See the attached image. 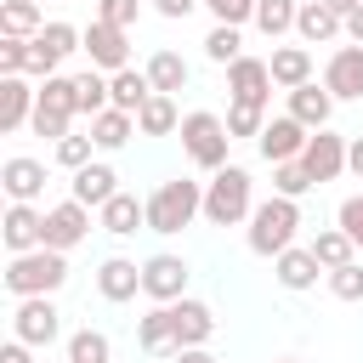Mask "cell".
Listing matches in <instances>:
<instances>
[{"label": "cell", "instance_id": "1", "mask_svg": "<svg viewBox=\"0 0 363 363\" xmlns=\"http://www.w3.org/2000/svg\"><path fill=\"white\" fill-rule=\"evenodd\" d=\"M193 216H204V182H193V176H170L147 193V233L170 238V233L193 227Z\"/></svg>", "mask_w": 363, "mask_h": 363}, {"label": "cell", "instance_id": "2", "mask_svg": "<svg viewBox=\"0 0 363 363\" xmlns=\"http://www.w3.org/2000/svg\"><path fill=\"white\" fill-rule=\"evenodd\" d=\"M250 210H255V182H250V170H244V164L210 170V182H204V221H210V227H238V221H250Z\"/></svg>", "mask_w": 363, "mask_h": 363}, {"label": "cell", "instance_id": "3", "mask_svg": "<svg viewBox=\"0 0 363 363\" xmlns=\"http://www.w3.org/2000/svg\"><path fill=\"white\" fill-rule=\"evenodd\" d=\"M295 227H301V199H284V193H272V199H261L255 210H250V250L255 255H284L289 244H295Z\"/></svg>", "mask_w": 363, "mask_h": 363}, {"label": "cell", "instance_id": "4", "mask_svg": "<svg viewBox=\"0 0 363 363\" xmlns=\"http://www.w3.org/2000/svg\"><path fill=\"white\" fill-rule=\"evenodd\" d=\"M68 284V255L62 250H51V244H40V250H23V255H11V267H6V289L23 301V295H57Z\"/></svg>", "mask_w": 363, "mask_h": 363}, {"label": "cell", "instance_id": "5", "mask_svg": "<svg viewBox=\"0 0 363 363\" xmlns=\"http://www.w3.org/2000/svg\"><path fill=\"white\" fill-rule=\"evenodd\" d=\"M227 147H233V130H227L221 113H210V108L182 113V153H187L199 170H221V164H227Z\"/></svg>", "mask_w": 363, "mask_h": 363}, {"label": "cell", "instance_id": "6", "mask_svg": "<svg viewBox=\"0 0 363 363\" xmlns=\"http://www.w3.org/2000/svg\"><path fill=\"white\" fill-rule=\"evenodd\" d=\"M79 113V91H74V79L68 74H51V79H40V102H34V136H51V142H62L68 136V119Z\"/></svg>", "mask_w": 363, "mask_h": 363}, {"label": "cell", "instance_id": "7", "mask_svg": "<svg viewBox=\"0 0 363 363\" xmlns=\"http://www.w3.org/2000/svg\"><path fill=\"white\" fill-rule=\"evenodd\" d=\"M11 335L28 340V346H51L62 335V312L51 306V295H23L17 312H11Z\"/></svg>", "mask_w": 363, "mask_h": 363}, {"label": "cell", "instance_id": "8", "mask_svg": "<svg viewBox=\"0 0 363 363\" xmlns=\"http://www.w3.org/2000/svg\"><path fill=\"white\" fill-rule=\"evenodd\" d=\"M85 57H91V68H102V74L130 68V28L91 17V28H85Z\"/></svg>", "mask_w": 363, "mask_h": 363}, {"label": "cell", "instance_id": "9", "mask_svg": "<svg viewBox=\"0 0 363 363\" xmlns=\"http://www.w3.org/2000/svg\"><path fill=\"white\" fill-rule=\"evenodd\" d=\"M142 295H147V301H159V306L182 301V295H187V261H182V255H170V250L147 255V261H142Z\"/></svg>", "mask_w": 363, "mask_h": 363}, {"label": "cell", "instance_id": "10", "mask_svg": "<svg viewBox=\"0 0 363 363\" xmlns=\"http://www.w3.org/2000/svg\"><path fill=\"white\" fill-rule=\"evenodd\" d=\"M306 142H312V130H306L295 113L267 119V130L255 136V147H261V159H267V164H289V159H301V153H306Z\"/></svg>", "mask_w": 363, "mask_h": 363}, {"label": "cell", "instance_id": "11", "mask_svg": "<svg viewBox=\"0 0 363 363\" xmlns=\"http://www.w3.org/2000/svg\"><path fill=\"white\" fill-rule=\"evenodd\" d=\"M91 238V204H79V199H62V204H51L45 210V244L51 250H79Z\"/></svg>", "mask_w": 363, "mask_h": 363}, {"label": "cell", "instance_id": "12", "mask_svg": "<svg viewBox=\"0 0 363 363\" xmlns=\"http://www.w3.org/2000/svg\"><path fill=\"white\" fill-rule=\"evenodd\" d=\"M227 91H233V102H261V108H267V96H272V68H267V57H238V62H227Z\"/></svg>", "mask_w": 363, "mask_h": 363}, {"label": "cell", "instance_id": "13", "mask_svg": "<svg viewBox=\"0 0 363 363\" xmlns=\"http://www.w3.org/2000/svg\"><path fill=\"white\" fill-rule=\"evenodd\" d=\"M301 164H306V176H312V182H335V176L346 170V136H335L329 125H323V130H312V142H306Z\"/></svg>", "mask_w": 363, "mask_h": 363}, {"label": "cell", "instance_id": "14", "mask_svg": "<svg viewBox=\"0 0 363 363\" xmlns=\"http://www.w3.org/2000/svg\"><path fill=\"white\" fill-rule=\"evenodd\" d=\"M0 187H6L11 204H34V199L45 193V164L28 159V153H11V159L0 164Z\"/></svg>", "mask_w": 363, "mask_h": 363}, {"label": "cell", "instance_id": "15", "mask_svg": "<svg viewBox=\"0 0 363 363\" xmlns=\"http://www.w3.org/2000/svg\"><path fill=\"white\" fill-rule=\"evenodd\" d=\"M0 238H6L11 255L40 250V244H45V210H40V204H11L6 221H0Z\"/></svg>", "mask_w": 363, "mask_h": 363}, {"label": "cell", "instance_id": "16", "mask_svg": "<svg viewBox=\"0 0 363 363\" xmlns=\"http://www.w3.org/2000/svg\"><path fill=\"white\" fill-rule=\"evenodd\" d=\"M323 85L335 91V102H357V96H363V45H357V40H352V45H340V51L329 57Z\"/></svg>", "mask_w": 363, "mask_h": 363}, {"label": "cell", "instance_id": "17", "mask_svg": "<svg viewBox=\"0 0 363 363\" xmlns=\"http://www.w3.org/2000/svg\"><path fill=\"white\" fill-rule=\"evenodd\" d=\"M136 346L153 352V357H176V352H182V340H176V312L153 301V312L136 318Z\"/></svg>", "mask_w": 363, "mask_h": 363}, {"label": "cell", "instance_id": "18", "mask_svg": "<svg viewBox=\"0 0 363 363\" xmlns=\"http://www.w3.org/2000/svg\"><path fill=\"white\" fill-rule=\"evenodd\" d=\"M113 193H119V176H113V164H102V159L79 164L74 182H68V199H79V204H91V210H102Z\"/></svg>", "mask_w": 363, "mask_h": 363}, {"label": "cell", "instance_id": "19", "mask_svg": "<svg viewBox=\"0 0 363 363\" xmlns=\"http://www.w3.org/2000/svg\"><path fill=\"white\" fill-rule=\"evenodd\" d=\"M34 102L40 91H28L23 74H0V130H23L34 119Z\"/></svg>", "mask_w": 363, "mask_h": 363}, {"label": "cell", "instance_id": "20", "mask_svg": "<svg viewBox=\"0 0 363 363\" xmlns=\"http://www.w3.org/2000/svg\"><path fill=\"white\" fill-rule=\"evenodd\" d=\"M96 216H102V233L130 238V233H142V227H147V199H136V193H125V187H119Z\"/></svg>", "mask_w": 363, "mask_h": 363}, {"label": "cell", "instance_id": "21", "mask_svg": "<svg viewBox=\"0 0 363 363\" xmlns=\"http://www.w3.org/2000/svg\"><path fill=\"white\" fill-rule=\"evenodd\" d=\"M136 289H142V267L136 261H125V255H108L102 267H96V295L102 301H136Z\"/></svg>", "mask_w": 363, "mask_h": 363}, {"label": "cell", "instance_id": "22", "mask_svg": "<svg viewBox=\"0 0 363 363\" xmlns=\"http://www.w3.org/2000/svg\"><path fill=\"white\" fill-rule=\"evenodd\" d=\"M295 34H301V45H329L335 34H346V17L329 11L323 0H306L301 17H295Z\"/></svg>", "mask_w": 363, "mask_h": 363}, {"label": "cell", "instance_id": "23", "mask_svg": "<svg viewBox=\"0 0 363 363\" xmlns=\"http://www.w3.org/2000/svg\"><path fill=\"white\" fill-rule=\"evenodd\" d=\"M289 113H295L306 130H323V125H329V113H335V91L306 79V85H295V91H289Z\"/></svg>", "mask_w": 363, "mask_h": 363}, {"label": "cell", "instance_id": "24", "mask_svg": "<svg viewBox=\"0 0 363 363\" xmlns=\"http://www.w3.org/2000/svg\"><path fill=\"white\" fill-rule=\"evenodd\" d=\"M170 312H176V340H182V346H204V340L216 335V312H210L204 301L182 295V301H170Z\"/></svg>", "mask_w": 363, "mask_h": 363}, {"label": "cell", "instance_id": "25", "mask_svg": "<svg viewBox=\"0 0 363 363\" xmlns=\"http://www.w3.org/2000/svg\"><path fill=\"white\" fill-rule=\"evenodd\" d=\"M267 68H272V85H278V91H295V85L312 79V51H306V45H272Z\"/></svg>", "mask_w": 363, "mask_h": 363}, {"label": "cell", "instance_id": "26", "mask_svg": "<svg viewBox=\"0 0 363 363\" xmlns=\"http://www.w3.org/2000/svg\"><path fill=\"white\" fill-rule=\"evenodd\" d=\"M272 267H278V284H284V289H295V295H301V289H312V284H318V272H323V261H318L312 250H301V244H289L284 255H272Z\"/></svg>", "mask_w": 363, "mask_h": 363}, {"label": "cell", "instance_id": "27", "mask_svg": "<svg viewBox=\"0 0 363 363\" xmlns=\"http://www.w3.org/2000/svg\"><path fill=\"white\" fill-rule=\"evenodd\" d=\"M130 136H136V113H125V108H102V113L91 119V142H96V153H119Z\"/></svg>", "mask_w": 363, "mask_h": 363}, {"label": "cell", "instance_id": "28", "mask_svg": "<svg viewBox=\"0 0 363 363\" xmlns=\"http://www.w3.org/2000/svg\"><path fill=\"white\" fill-rule=\"evenodd\" d=\"M187 74H193V68H187V57H182V51H170V45L147 57V79H153V91H164V96L187 91Z\"/></svg>", "mask_w": 363, "mask_h": 363}, {"label": "cell", "instance_id": "29", "mask_svg": "<svg viewBox=\"0 0 363 363\" xmlns=\"http://www.w3.org/2000/svg\"><path fill=\"white\" fill-rule=\"evenodd\" d=\"M108 85H113V108H125V113H142V102L153 96L147 68H119V74H108Z\"/></svg>", "mask_w": 363, "mask_h": 363}, {"label": "cell", "instance_id": "30", "mask_svg": "<svg viewBox=\"0 0 363 363\" xmlns=\"http://www.w3.org/2000/svg\"><path fill=\"white\" fill-rule=\"evenodd\" d=\"M136 130H142V136H170V130H182V113H176V96H164V91H153V96L142 102V113H136Z\"/></svg>", "mask_w": 363, "mask_h": 363}, {"label": "cell", "instance_id": "31", "mask_svg": "<svg viewBox=\"0 0 363 363\" xmlns=\"http://www.w3.org/2000/svg\"><path fill=\"white\" fill-rule=\"evenodd\" d=\"M306 250L323 261V272H335V267L357 261V244H352V233H346V227H318V238H312Z\"/></svg>", "mask_w": 363, "mask_h": 363}, {"label": "cell", "instance_id": "32", "mask_svg": "<svg viewBox=\"0 0 363 363\" xmlns=\"http://www.w3.org/2000/svg\"><path fill=\"white\" fill-rule=\"evenodd\" d=\"M40 28H45V11H40V0H0V34L34 40Z\"/></svg>", "mask_w": 363, "mask_h": 363}, {"label": "cell", "instance_id": "33", "mask_svg": "<svg viewBox=\"0 0 363 363\" xmlns=\"http://www.w3.org/2000/svg\"><path fill=\"white\" fill-rule=\"evenodd\" d=\"M74 91H79V113H85V119H96L102 108H113V85H108V74H102V68L74 74Z\"/></svg>", "mask_w": 363, "mask_h": 363}, {"label": "cell", "instance_id": "34", "mask_svg": "<svg viewBox=\"0 0 363 363\" xmlns=\"http://www.w3.org/2000/svg\"><path fill=\"white\" fill-rule=\"evenodd\" d=\"M295 17H301V0H255V28H261L267 40L289 34V28H295Z\"/></svg>", "mask_w": 363, "mask_h": 363}, {"label": "cell", "instance_id": "35", "mask_svg": "<svg viewBox=\"0 0 363 363\" xmlns=\"http://www.w3.org/2000/svg\"><path fill=\"white\" fill-rule=\"evenodd\" d=\"M204 57H210V62H221V68H227V62H238V57H244L238 28H233V23H216V28L204 34Z\"/></svg>", "mask_w": 363, "mask_h": 363}, {"label": "cell", "instance_id": "36", "mask_svg": "<svg viewBox=\"0 0 363 363\" xmlns=\"http://www.w3.org/2000/svg\"><path fill=\"white\" fill-rule=\"evenodd\" d=\"M108 357H113V346H108L102 329H79V335H68V363H108Z\"/></svg>", "mask_w": 363, "mask_h": 363}, {"label": "cell", "instance_id": "37", "mask_svg": "<svg viewBox=\"0 0 363 363\" xmlns=\"http://www.w3.org/2000/svg\"><path fill=\"white\" fill-rule=\"evenodd\" d=\"M34 40H40L45 51H57V57H74V51H85V34H79L74 23H45Z\"/></svg>", "mask_w": 363, "mask_h": 363}, {"label": "cell", "instance_id": "38", "mask_svg": "<svg viewBox=\"0 0 363 363\" xmlns=\"http://www.w3.org/2000/svg\"><path fill=\"white\" fill-rule=\"evenodd\" d=\"M227 130H233V142L238 136H261L267 130V108L261 102H233L227 108Z\"/></svg>", "mask_w": 363, "mask_h": 363}, {"label": "cell", "instance_id": "39", "mask_svg": "<svg viewBox=\"0 0 363 363\" xmlns=\"http://www.w3.org/2000/svg\"><path fill=\"white\" fill-rule=\"evenodd\" d=\"M306 187H318V182L306 176V164H301V159H289V164H272V193H284V199H301Z\"/></svg>", "mask_w": 363, "mask_h": 363}, {"label": "cell", "instance_id": "40", "mask_svg": "<svg viewBox=\"0 0 363 363\" xmlns=\"http://www.w3.org/2000/svg\"><path fill=\"white\" fill-rule=\"evenodd\" d=\"M329 295L335 301H363V261H346L329 272Z\"/></svg>", "mask_w": 363, "mask_h": 363}, {"label": "cell", "instance_id": "41", "mask_svg": "<svg viewBox=\"0 0 363 363\" xmlns=\"http://www.w3.org/2000/svg\"><path fill=\"white\" fill-rule=\"evenodd\" d=\"M204 11H210L216 23H233V28L255 23V0H204Z\"/></svg>", "mask_w": 363, "mask_h": 363}, {"label": "cell", "instance_id": "42", "mask_svg": "<svg viewBox=\"0 0 363 363\" xmlns=\"http://www.w3.org/2000/svg\"><path fill=\"white\" fill-rule=\"evenodd\" d=\"M91 147H96L91 136H74V130H68V136L57 142V164H62V170H79V164H91Z\"/></svg>", "mask_w": 363, "mask_h": 363}, {"label": "cell", "instance_id": "43", "mask_svg": "<svg viewBox=\"0 0 363 363\" xmlns=\"http://www.w3.org/2000/svg\"><path fill=\"white\" fill-rule=\"evenodd\" d=\"M57 68H62V57H57V51H45L40 40H28V62H23V74H34V79H51Z\"/></svg>", "mask_w": 363, "mask_h": 363}, {"label": "cell", "instance_id": "44", "mask_svg": "<svg viewBox=\"0 0 363 363\" xmlns=\"http://www.w3.org/2000/svg\"><path fill=\"white\" fill-rule=\"evenodd\" d=\"M96 17H102V23H119V28H130V23L142 17V0H96Z\"/></svg>", "mask_w": 363, "mask_h": 363}, {"label": "cell", "instance_id": "45", "mask_svg": "<svg viewBox=\"0 0 363 363\" xmlns=\"http://www.w3.org/2000/svg\"><path fill=\"white\" fill-rule=\"evenodd\" d=\"M335 227H346V233H352V244H363V193L340 199V210H335Z\"/></svg>", "mask_w": 363, "mask_h": 363}, {"label": "cell", "instance_id": "46", "mask_svg": "<svg viewBox=\"0 0 363 363\" xmlns=\"http://www.w3.org/2000/svg\"><path fill=\"white\" fill-rule=\"evenodd\" d=\"M23 62H28V40L0 34V74H23Z\"/></svg>", "mask_w": 363, "mask_h": 363}, {"label": "cell", "instance_id": "47", "mask_svg": "<svg viewBox=\"0 0 363 363\" xmlns=\"http://www.w3.org/2000/svg\"><path fill=\"white\" fill-rule=\"evenodd\" d=\"M0 363H34V346H28V340H17V335H11V340H6V346H0Z\"/></svg>", "mask_w": 363, "mask_h": 363}, {"label": "cell", "instance_id": "48", "mask_svg": "<svg viewBox=\"0 0 363 363\" xmlns=\"http://www.w3.org/2000/svg\"><path fill=\"white\" fill-rule=\"evenodd\" d=\"M193 6H204V0H153V11H159V17H170V23H182Z\"/></svg>", "mask_w": 363, "mask_h": 363}, {"label": "cell", "instance_id": "49", "mask_svg": "<svg viewBox=\"0 0 363 363\" xmlns=\"http://www.w3.org/2000/svg\"><path fill=\"white\" fill-rule=\"evenodd\" d=\"M346 170L363 182V136H346Z\"/></svg>", "mask_w": 363, "mask_h": 363}, {"label": "cell", "instance_id": "50", "mask_svg": "<svg viewBox=\"0 0 363 363\" xmlns=\"http://www.w3.org/2000/svg\"><path fill=\"white\" fill-rule=\"evenodd\" d=\"M170 363H216V352H204V346H182Z\"/></svg>", "mask_w": 363, "mask_h": 363}, {"label": "cell", "instance_id": "51", "mask_svg": "<svg viewBox=\"0 0 363 363\" xmlns=\"http://www.w3.org/2000/svg\"><path fill=\"white\" fill-rule=\"evenodd\" d=\"M346 40H357V45H363V6L346 17Z\"/></svg>", "mask_w": 363, "mask_h": 363}, {"label": "cell", "instance_id": "52", "mask_svg": "<svg viewBox=\"0 0 363 363\" xmlns=\"http://www.w3.org/2000/svg\"><path fill=\"white\" fill-rule=\"evenodd\" d=\"M323 6H329V11H340V17H352V11L363 6V0H323Z\"/></svg>", "mask_w": 363, "mask_h": 363}, {"label": "cell", "instance_id": "53", "mask_svg": "<svg viewBox=\"0 0 363 363\" xmlns=\"http://www.w3.org/2000/svg\"><path fill=\"white\" fill-rule=\"evenodd\" d=\"M278 363H301V357H278Z\"/></svg>", "mask_w": 363, "mask_h": 363}, {"label": "cell", "instance_id": "54", "mask_svg": "<svg viewBox=\"0 0 363 363\" xmlns=\"http://www.w3.org/2000/svg\"><path fill=\"white\" fill-rule=\"evenodd\" d=\"M40 6H45V0H40Z\"/></svg>", "mask_w": 363, "mask_h": 363}]
</instances>
